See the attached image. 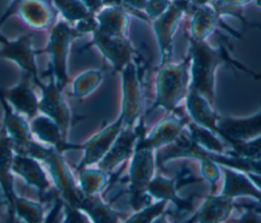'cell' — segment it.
I'll use <instances>...</instances> for the list:
<instances>
[{
  "instance_id": "6da1fadb",
  "label": "cell",
  "mask_w": 261,
  "mask_h": 223,
  "mask_svg": "<svg viewBox=\"0 0 261 223\" xmlns=\"http://www.w3.org/2000/svg\"><path fill=\"white\" fill-rule=\"evenodd\" d=\"M0 104L3 109V127L12 142L13 151L15 154L29 156L43 162L46 158L49 149L33 138L30 125L24 118L13 111L12 107L6 101L0 90Z\"/></svg>"
},
{
  "instance_id": "7a4b0ae2",
  "label": "cell",
  "mask_w": 261,
  "mask_h": 223,
  "mask_svg": "<svg viewBox=\"0 0 261 223\" xmlns=\"http://www.w3.org/2000/svg\"><path fill=\"white\" fill-rule=\"evenodd\" d=\"M43 162L48 167L51 179L59 197L63 202L80 209L84 191L75 184L72 173L63 159L62 154L50 147Z\"/></svg>"
},
{
  "instance_id": "3957f363",
  "label": "cell",
  "mask_w": 261,
  "mask_h": 223,
  "mask_svg": "<svg viewBox=\"0 0 261 223\" xmlns=\"http://www.w3.org/2000/svg\"><path fill=\"white\" fill-rule=\"evenodd\" d=\"M76 34L73 29H70L68 23L59 20L51 31L49 41V52L51 54V72L57 87L63 91L68 82L66 72V57L68 46L71 38Z\"/></svg>"
},
{
  "instance_id": "277c9868",
  "label": "cell",
  "mask_w": 261,
  "mask_h": 223,
  "mask_svg": "<svg viewBox=\"0 0 261 223\" xmlns=\"http://www.w3.org/2000/svg\"><path fill=\"white\" fill-rule=\"evenodd\" d=\"M49 76L50 78L47 85H44L42 81L38 85L42 91L39 101V111L54 120L64 137H66L70 123V111L62 93L63 91L57 87L53 76Z\"/></svg>"
},
{
  "instance_id": "5b68a950",
  "label": "cell",
  "mask_w": 261,
  "mask_h": 223,
  "mask_svg": "<svg viewBox=\"0 0 261 223\" xmlns=\"http://www.w3.org/2000/svg\"><path fill=\"white\" fill-rule=\"evenodd\" d=\"M32 38L33 34H27L16 41L9 42L0 36V42L3 44V48L0 51V58H7L16 62L21 70L29 74L33 82L38 86L41 80L35 62L37 52L32 47Z\"/></svg>"
},
{
  "instance_id": "8992f818",
  "label": "cell",
  "mask_w": 261,
  "mask_h": 223,
  "mask_svg": "<svg viewBox=\"0 0 261 223\" xmlns=\"http://www.w3.org/2000/svg\"><path fill=\"white\" fill-rule=\"evenodd\" d=\"M12 172L20 176L27 184L33 186L38 191L41 201H45L52 193L49 179L39 160L29 156L14 154Z\"/></svg>"
},
{
  "instance_id": "52a82bcc",
  "label": "cell",
  "mask_w": 261,
  "mask_h": 223,
  "mask_svg": "<svg viewBox=\"0 0 261 223\" xmlns=\"http://www.w3.org/2000/svg\"><path fill=\"white\" fill-rule=\"evenodd\" d=\"M14 154L12 142L2 126L0 129V187L11 220H13L14 200L17 197L13 188L12 176V162Z\"/></svg>"
},
{
  "instance_id": "ba28073f",
  "label": "cell",
  "mask_w": 261,
  "mask_h": 223,
  "mask_svg": "<svg viewBox=\"0 0 261 223\" xmlns=\"http://www.w3.org/2000/svg\"><path fill=\"white\" fill-rule=\"evenodd\" d=\"M122 121V116H120L114 123L92 136L86 144L83 145L85 154L83 160L76 167L77 170L98 163L103 158L120 132Z\"/></svg>"
},
{
  "instance_id": "9c48e42d",
  "label": "cell",
  "mask_w": 261,
  "mask_h": 223,
  "mask_svg": "<svg viewBox=\"0 0 261 223\" xmlns=\"http://www.w3.org/2000/svg\"><path fill=\"white\" fill-rule=\"evenodd\" d=\"M32 78L22 72L20 81L10 90L3 93L4 98L13 110L30 119H33L39 111V100L32 88Z\"/></svg>"
},
{
  "instance_id": "30bf717a",
  "label": "cell",
  "mask_w": 261,
  "mask_h": 223,
  "mask_svg": "<svg viewBox=\"0 0 261 223\" xmlns=\"http://www.w3.org/2000/svg\"><path fill=\"white\" fill-rule=\"evenodd\" d=\"M30 128L32 133L41 142L48 144L61 154L68 150L83 149V145L67 143L56 122L44 114L36 115L31 121Z\"/></svg>"
},
{
  "instance_id": "8fae6325",
  "label": "cell",
  "mask_w": 261,
  "mask_h": 223,
  "mask_svg": "<svg viewBox=\"0 0 261 223\" xmlns=\"http://www.w3.org/2000/svg\"><path fill=\"white\" fill-rule=\"evenodd\" d=\"M12 7L32 27L46 29L55 18V11L44 0H14Z\"/></svg>"
},
{
  "instance_id": "7c38bea8",
  "label": "cell",
  "mask_w": 261,
  "mask_h": 223,
  "mask_svg": "<svg viewBox=\"0 0 261 223\" xmlns=\"http://www.w3.org/2000/svg\"><path fill=\"white\" fill-rule=\"evenodd\" d=\"M136 136L137 133L132 131L130 128H125L119 132L107 153L98 162V168L107 173L122 160L126 159L132 152Z\"/></svg>"
},
{
  "instance_id": "4fadbf2b",
  "label": "cell",
  "mask_w": 261,
  "mask_h": 223,
  "mask_svg": "<svg viewBox=\"0 0 261 223\" xmlns=\"http://www.w3.org/2000/svg\"><path fill=\"white\" fill-rule=\"evenodd\" d=\"M225 186L223 188L222 194L225 197H234V196H242L248 194L258 199L261 202V191L254 187L252 183L242 174L234 173L230 170L225 169Z\"/></svg>"
},
{
  "instance_id": "5bb4252c",
  "label": "cell",
  "mask_w": 261,
  "mask_h": 223,
  "mask_svg": "<svg viewBox=\"0 0 261 223\" xmlns=\"http://www.w3.org/2000/svg\"><path fill=\"white\" fill-rule=\"evenodd\" d=\"M14 218L28 223H39L44 222L45 214L40 203L16 197L13 204V220Z\"/></svg>"
},
{
  "instance_id": "9a60e30c",
  "label": "cell",
  "mask_w": 261,
  "mask_h": 223,
  "mask_svg": "<svg viewBox=\"0 0 261 223\" xmlns=\"http://www.w3.org/2000/svg\"><path fill=\"white\" fill-rule=\"evenodd\" d=\"M79 186L87 194H98L107 183L106 172L84 167L79 170Z\"/></svg>"
},
{
  "instance_id": "2e32d148",
  "label": "cell",
  "mask_w": 261,
  "mask_h": 223,
  "mask_svg": "<svg viewBox=\"0 0 261 223\" xmlns=\"http://www.w3.org/2000/svg\"><path fill=\"white\" fill-rule=\"evenodd\" d=\"M189 107L190 110L193 112L196 121L204 126L209 127L210 129H213L215 132L218 133V117L208 108L207 104L200 99L195 90L191 91L189 97Z\"/></svg>"
},
{
  "instance_id": "e0dca14e",
  "label": "cell",
  "mask_w": 261,
  "mask_h": 223,
  "mask_svg": "<svg viewBox=\"0 0 261 223\" xmlns=\"http://www.w3.org/2000/svg\"><path fill=\"white\" fill-rule=\"evenodd\" d=\"M52 3L62 16L70 22L79 21L92 15L81 0H52Z\"/></svg>"
},
{
  "instance_id": "ac0fdd59",
  "label": "cell",
  "mask_w": 261,
  "mask_h": 223,
  "mask_svg": "<svg viewBox=\"0 0 261 223\" xmlns=\"http://www.w3.org/2000/svg\"><path fill=\"white\" fill-rule=\"evenodd\" d=\"M101 75L97 71H88L81 74L73 82L72 95L82 98L90 94L99 83Z\"/></svg>"
},
{
  "instance_id": "d6986e66",
  "label": "cell",
  "mask_w": 261,
  "mask_h": 223,
  "mask_svg": "<svg viewBox=\"0 0 261 223\" xmlns=\"http://www.w3.org/2000/svg\"><path fill=\"white\" fill-rule=\"evenodd\" d=\"M62 211H63V222H68V223H72V222H87L90 221L89 217L87 216V214L85 212H83L82 210L72 207L70 205H68L67 203L63 202L62 205Z\"/></svg>"
},
{
  "instance_id": "ffe728a7",
  "label": "cell",
  "mask_w": 261,
  "mask_h": 223,
  "mask_svg": "<svg viewBox=\"0 0 261 223\" xmlns=\"http://www.w3.org/2000/svg\"><path fill=\"white\" fill-rule=\"evenodd\" d=\"M164 206H165V201L163 202H160L154 206H150L151 207V212L149 211V209H145L144 211H142V213L140 214H137V217H133L130 219H128V221H142V219L145 217V216H150L151 219L153 216H157L158 214H160L162 212V210L164 209Z\"/></svg>"
},
{
  "instance_id": "44dd1931",
  "label": "cell",
  "mask_w": 261,
  "mask_h": 223,
  "mask_svg": "<svg viewBox=\"0 0 261 223\" xmlns=\"http://www.w3.org/2000/svg\"><path fill=\"white\" fill-rule=\"evenodd\" d=\"M81 1L85 4V6L89 9L91 13L96 11L102 3V0H81Z\"/></svg>"
}]
</instances>
